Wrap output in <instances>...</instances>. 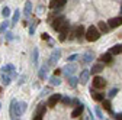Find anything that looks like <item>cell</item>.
Masks as SVG:
<instances>
[{
  "mask_svg": "<svg viewBox=\"0 0 122 120\" xmlns=\"http://www.w3.org/2000/svg\"><path fill=\"white\" fill-rule=\"evenodd\" d=\"M112 56L113 55L111 52H106V54H102L99 59H100V62H103V64H111L112 62Z\"/></svg>",
  "mask_w": 122,
  "mask_h": 120,
  "instance_id": "obj_19",
  "label": "cell"
},
{
  "mask_svg": "<svg viewBox=\"0 0 122 120\" xmlns=\"http://www.w3.org/2000/svg\"><path fill=\"white\" fill-rule=\"evenodd\" d=\"M61 98H63V96L61 94H52L50 98H48V101H47V104H48V107H55L57 106V103L58 101H61Z\"/></svg>",
  "mask_w": 122,
  "mask_h": 120,
  "instance_id": "obj_10",
  "label": "cell"
},
{
  "mask_svg": "<svg viewBox=\"0 0 122 120\" xmlns=\"http://www.w3.org/2000/svg\"><path fill=\"white\" fill-rule=\"evenodd\" d=\"M0 71H2V72H7V74H10L12 78L16 77V71H15V65H13V64H6L5 67H2V69H0Z\"/></svg>",
  "mask_w": 122,
  "mask_h": 120,
  "instance_id": "obj_14",
  "label": "cell"
},
{
  "mask_svg": "<svg viewBox=\"0 0 122 120\" xmlns=\"http://www.w3.org/2000/svg\"><path fill=\"white\" fill-rule=\"evenodd\" d=\"M118 93H119V88H116V87H115V88H112L111 91L108 93V97H109V98H113V97H115Z\"/></svg>",
  "mask_w": 122,
  "mask_h": 120,
  "instance_id": "obj_32",
  "label": "cell"
},
{
  "mask_svg": "<svg viewBox=\"0 0 122 120\" xmlns=\"http://www.w3.org/2000/svg\"><path fill=\"white\" fill-rule=\"evenodd\" d=\"M38 56H39V51H38V48H34V51H32V62H34L35 67L38 65Z\"/></svg>",
  "mask_w": 122,
  "mask_h": 120,
  "instance_id": "obj_27",
  "label": "cell"
},
{
  "mask_svg": "<svg viewBox=\"0 0 122 120\" xmlns=\"http://www.w3.org/2000/svg\"><path fill=\"white\" fill-rule=\"evenodd\" d=\"M0 78H2L3 85H9L12 83V75L7 74V72H2V71H0Z\"/></svg>",
  "mask_w": 122,
  "mask_h": 120,
  "instance_id": "obj_16",
  "label": "cell"
},
{
  "mask_svg": "<svg viewBox=\"0 0 122 120\" xmlns=\"http://www.w3.org/2000/svg\"><path fill=\"white\" fill-rule=\"evenodd\" d=\"M35 29H36V25H30V28H29V35H34L35 33Z\"/></svg>",
  "mask_w": 122,
  "mask_h": 120,
  "instance_id": "obj_37",
  "label": "cell"
},
{
  "mask_svg": "<svg viewBox=\"0 0 122 120\" xmlns=\"http://www.w3.org/2000/svg\"><path fill=\"white\" fill-rule=\"evenodd\" d=\"M90 96H92V98H93L95 101H103L105 100V96L102 93L95 91V90H92V88H90Z\"/></svg>",
  "mask_w": 122,
  "mask_h": 120,
  "instance_id": "obj_18",
  "label": "cell"
},
{
  "mask_svg": "<svg viewBox=\"0 0 122 120\" xmlns=\"http://www.w3.org/2000/svg\"><path fill=\"white\" fill-rule=\"evenodd\" d=\"M47 106L48 104H45V103H39L38 104V107H36V111H35V117L34 120H41L45 114V111H47Z\"/></svg>",
  "mask_w": 122,
  "mask_h": 120,
  "instance_id": "obj_4",
  "label": "cell"
},
{
  "mask_svg": "<svg viewBox=\"0 0 122 120\" xmlns=\"http://www.w3.org/2000/svg\"><path fill=\"white\" fill-rule=\"evenodd\" d=\"M48 62L47 64H44L39 69H38V77H39V80H45L47 78V74H48Z\"/></svg>",
  "mask_w": 122,
  "mask_h": 120,
  "instance_id": "obj_15",
  "label": "cell"
},
{
  "mask_svg": "<svg viewBox=\"0 0 122 120\" xmlns=\"http://www.w3.org/2000/svg\"><path fill=\"white\" fill-rule=\"evenodd\" d=\"M103 67H105V64H103V62L95 64V65H92L90 72H92V74H99V72H102V71H103Z\"/></svg>",
  "mask_w": 122,
  "mask_h": 120,
  "instance_id": "obj_21",
  "label": "cell"
},
{
  "mask_svg": "<svg viewBox=\"0 0 122 120\" xmlns=\"http://www.w3.org/2000/svg\"><path fill=\"white\" fill-rule=\"evenodd\" d=\"M113 119H116V120H122V113H115V114H113Z\"/></svg>",
  "mask_w": 122,
  "mask_h": 120,
  "instance_id": "obj_40",
  "label": "cell"
},
{
  "mask_svg": "<svg viewBox=\"0 0 122 120\" xmlns=\"http://www.w3.org/2000/svg\"><path fill=\"white\" fill-rule=\"evenodd\" d=\"M93 88H97V90H102V88H105V85H106V81H105V78H102V77H99V75H96L95 78H93Z\"/></svg>",
  "mask_w": 122,
  "mask_h": 120,
  "instance_id": "obj_8",
  "label": "cell"
},
{
  "mask_svg": "<svg viewBox=\"0 0 122 120\" xmlns=\"http://www.w3.org/2000/svg\"><path fill=\"white\" fill-rule=\"evenodd\" d=\"M83 36H86V31H84L83 25H79L77 28L73 29V32H71V35L68 36V39H70V41H71V39H77L79 42H81V41H83Z\"/></svg>",
  "mask_w": 122,
  "mask_h": 120,
  "instance_id": "obj_2",
  "label": "cell"
},
{
  "mask_svg": "<svg viewBox=\"0 0 122 120\" xmlns=\"http://www.w3.org/2000/svg\"><path fill=\"white\" fill-rule=\"evenodd\" d=\"M68 29H70V23L66 20V22H64V25L60 28V31H58V32H60V33H67V32H68Z\"/></svg>",
  "mask_w": 122,
  "mask_h": 120,
  "instance_id": "obj_29",
  "label": "cell"
},
{
  "mask_svg": "<svg viewBox=\"0 0 122 120\" xmlns=\"http://www.w3.org/2000/svg\"><path fill=\"white\" fill-rule=\"evenodd\" d=\"M10 25V22H7V20H5V22H2L0 23V33H3L6 29H7V26Z\"/></svg>",
  "mask_w": 122,
  "mask_h": 120,
  "instance_id": "obj_31",
  "label": "cell"
},
{
  "mask_svg": "<svg viewBox=\"0 0 122 120\" xmlns=\"http://www.w3.org/2000/svg\"><path fill=\"white\" fill-rule=\"evenodd\" d=\"M108 25H109L111 29L119 28V26L122 25V14H121V16H118V18H112V19H109V20H108Z\"/></svg>",
  "mask_w": 122,
  "mask_h": 120,
  "instance_id": "obj_11",
  "label": "cell"
},
{
  "mask_svg": "<svg viewBox=\"0 0 122 120\" xmlns=\"http://www.w3.org/2000/svg\"><path fill=\"white\" fill-rule=\"evenodd\" d=\"M77 71V65L76 64H73V62H70V64H67L64 68H63V72L66 74L67 77H70V75H73V74Z\"/></svg>",
  "mask_w": 122,
  "mask_h": 120,
  "instance_id": "obj_9",
  "label": "cell"
},
{
  "mask_svg": "<svg viewBox=\"0 0 122 120\" xmlns=\"http://www.w3.org/2000/svg\"><path fill=\"white\" fill-rule=\"evenodd\" d=\"M95 59V54L93 51H86L83 55H81V64L87 65V64H92V61Z\"/></svg>",
  "mask_w": 122,
  "mask_h": 120,
  "instance_id": "obj_7",
  "label": "cell"
},
{
  "mask_svg": "<svg viewBox=\"0 0 122 120\" xmlns=\"http://www.w3.org/2000/svg\"><path fill=\"white\" fill-rule=\"evenodd\" d=\"M95 113H96V116H97L99 119H103V113H102V110H100L99 107H96V109H95Z\"/></svg>",
  "mask_w": 122,
  "mask_h": 120,
  "instance_id": "obj_35",
  "label": "cell"
},
{
  "mask_svg": "<svg viewBox=\"0 0 122 120\" xmlns=\"http://www.w3.org/2000/svg\"><path fill=\"white\" fill-rule=\"evenodd\" d=\"M25 80H26V77H25V75H22V77L19 78V83H18V84H19V85H22V84L25 83Z\"/></svg>",
  "mask_w": 122,
  "mask_h": 120,
  "instance_id": "obj_43",
  "label": "cell"
},
{
  "mask_svg": "<svg viewBox=\"0 0 122 120\" xmlns=\"http://www.w3.org/2000/svg\"><path fill=\"white\" fill-rule=\"evenodd\" d=\"M66 2H67V0H51V2H50V9H52V10L63 9L66 6Z\"/></svg>",
  "mask_w": 122,
  "mask_h": 120,
  "instance_id": "obj_12",
  "label": "cell"
},
{
  "mask_svg": "<svg viewBox=\"0 0 122 120\" xmlns=\"http://www.w3.org/2000/svg\"><path fill=\"white\" fill-rule=\"evenodd\" d=\"M50 83H51V85H60L61 84V80L58 78V75H52L50 78Z\"/></svg>",
  "mask_w": 122,
  "mask_h": 120,
  "instance_id": "obj_30",
  "label": "cell"
},
{
  "mask_svg": "<svg viewBox=\"0 0 122 120\" xmlns=\"http://www.w3.org/2000/svg\"><path fill=\"white\" fill-rule=\"evenodd\" d=\"M102 106H103V109H105L106 111L112 113V109H111L112 104H111V101H109V100H103V101H102Z\"/></svg>",
  "mask_w": 122,
  "mask_h": 120,
  "instance_id": "obj_28",
  "label": "cell"
},
{
  "mask_svg": "<svg viewBox=\"0 0 122 120\" xmlns=\"http://www.w3.org/2000/svg\"><path fill=\"white\" fill-rule=\"evenodd\" d=\"M2 14H3V16L5 18H9L10 16V9L6 6V7H3V10H2Z\"/></svg>",
  "mask_w": 122,
  "mask_h": 120,
  "instance_id": "obj_33",
  "label": "cell"
},
{
  "mask_svg": "<svg viewBox=\"0 0 122 120\" xmlns=\"http://www.w3.org/2000/svg\"><path fill=\"white\" fill-rule=\"evenodd\" d=\"M67 80H68V85H70L71 88H76V87H77V83H79V78H77V77L70 75V77H67Z\"/></svg>",
  "mask_w": 122,
  "mask_h": 120,
  "instance_id": "obj_23",
  "label": "cell"
},
{
  "mask_svg": "<svg viewBox=\"0 0 122 120\" xmlns=\"http://www.w3.org/2000/svg\"><path fill=\"white\" fill-rule=\"evenodd\" d=\"M23 14H25V18H29L30 14H32V3H30V2H26V3H25Z\"/></svg>",
  "mask_w": 122,
  "mask_h": 120,
  "instance_id": "obj_22",
  "label": "cell"
},
{
  "mask_svg": "<svg viewBox=\"0 0 122 120\" xmlns=\"http://www.w3.org/2000/svg\"><path fill=\"white\" fill-rule=\"evenodd\" d=\"M50 91H51V90H50V88H45V90H42V94H41V97H44L45 94H48Z\"/></svg>",
  "mask_w": 122,
  "mask_h": 120,
  "instance_id": "obj_44",
  "label": "cell"
},
{
  "mask_svg": "<svg viewBox=\"0 0 122 120\" xmlns=\"http://www.w3.org/2000/svg\"><path fill=\"white\" fill-rule=\"evenodd\" d=\"M19 18H20V10L18 9V10H15V13H13V18H12V22H10V26H15L18 23V20H19Z\"/></svg>",
  "mask_w": 122,
  "mask_h": 120,
  "instance_id": "obj_26",
  "label": "cell"
},
{
  "mask_svg": "<svg viewBox=\"0 0 122 120\" xmlns=\"http://www.w3.org/2000/svg\"><path fill=\"white\" fill-rule=\"evenodd\" d=\"M61 72H63V69H60V68H55V69H54V75H60Z\"/></svg>",
  "mask_w": 122,
  "mask_h": 120,
  "instance_id": "obj_42",
  "label": "cell"
},
{
  "mask_svg": "<svg viewBox=\"0 0 122 120\" xmlns=\"http://www.w3.org/2000/svg\"><path fill=\"white\" fill-rule=\"evenodd\" d=\"M60 59H61V49H60V48H55V49L51 52L50 58H48V65H50V67H55Z\"/></svg>",
  "mask_w": 122,
  "mask_h": 120,
  "instance_id": "obj_3",
  "label": "cell"
},
{
  "mask_svg": "<svg viewBox=\"0 0 122 120\" xmlns=\"http://www.w3.org/2000/svg\"><path fill=\"white\" fill-rule=\"evenodd\" d=\"M97 28H99V31H100L102 33H108V32L111 31V28H109L108 22H103V20L97 23Z\"/></svg>",
  "mask_w": 122,
  "mask_h": 120,
  "instance_id": "obj_20",
  "label": "cell"
},
{
  "mask_svg": "<svg viewBox=\"0 0 122 120\" xmlns=\"http://www.w3.org/2000/svg\"><path fill=\"white\" fill-rule=\"evenodd\" d=\"M121 14H122V6H121Z\"/></svg>",
  "mask_w": 122,
  "mask_h": 120,
  "instance_id": "obj_46",
  "label": "cell"
},
{
  "mask_svg": "<svg viewBox=\"0 0 122 120\" xmlns=\"http://www.w3.org/2000/svg\"><path fill=\"white\" fill-rule=\"evenodd\" d=\"M77 58H79V55H77V54H73V55H70V56L67 58V61H68V62H74Z\"/></svg>",
  "mask_w": 122,
  "mask_h": 120,
  "instance_id": "obj_34",
  "label": "cell"
},
{
  "mask_svg": "<svg viewBox=\"0 0 122 120\" xmlns=\"http://www.w3.org/2000/svg\"><path fill=\"white\" fill-rule=\"evenodd\" d=\"M66 20H67V19H66L64 16H58V18H55V19L51 22V28L54 29V31H57V32H58V31H60V28L64 25V22H66Z\"/></svg>",
  "mask_w": 122,
  "mask_h": 120,
  "instance_id": "obj_6",
  "label": "cell"
},
{
  "mask_svg": "<svg viewBox=\"0 0 122 120\" xmlns=\"http://www.w3.org/2000/svg\"><path fill=\"white\" fill-rule=\"evenodd\" d=\"M26 106H28V104L25 101H18L16 103V107H15V116H16V119L20 117L26 111Z\"/></svg>",
  "mask_w": 122,
  "mask_h": 120,
  "instance_id": "obj_5",
  "label": "cell"
},
{
  "mask_svg": "<svg viewBox=\"0 0 122 120\" xmlns=\"http://www.w3.org/2000/svg\"><path fill=\"white\" fill-rule=\"evenodd\" d=\"M16 103H18V101L13 98V100L10 101V106H9V113H10V117H12V119H16V116H15V107H16Z\"/></svg>",
  "mask_w": 122,
  "mask_h": 120,
  "instance_id": "obj_25",
  "label": "cell"
},
{
  "mask_svg": "<svg viewBox=\"0 0 122 120\" xmlns=\"http://www.w3.org/2000/svg\"><path fill=\"white\" fill-rule=\"evenodd\" d=\"M100 38V31L97 26H89L86 31V41L89 42H96Z\"/></svg>",
  "mask_w": 122,
  "mask_h": 120,
  "instance_id": "obj_1",
  "label": "cell"
},
{
  "mask_svg": "<svg viewBox=\"0 0 122 120\" xmlns=\"http://www.w3.org/2000/svg\"><path fill=\"white\" fill-rule=\"evenodd\" d=\"M83 110H84V104L79 103V104H77V107H76V109L71 111V117H79V116H81Z\"/></svg>",
  "mask_w": 122,
  "mask_h": 120,
  "instance_id": "obj_17",
  "label": "cell"
},
{
  "mask_svg": "<svg viewBox=\"0 0 122 120\" xmlns=\"http://www.w3.org/2000/svg\"><path fill=\"white\" fill-rule=\"evenodd\" d=\"M41 38H42L44 41H50V35H48V33H45V32L41 35Z\"/></svg>",
  "mask_w": 122,
  "mask_h": 120,
  "instance_id": "obj_41",
  "label": "cell"
},
{
  "mask_svg": "<svg viewBox=\"0 0 122 120\" xmlns=\"http://www.w3.org/2000/svg\"><path fill=\"white\" fill-rule=\"evenodd\" d=\"M0 109H2V104H0Z\"/></svg>",
  "mask_w": 122,
  "mask_h": 120,
  "instance_id": "obj_47",
  "label": "cell"
},
{
  "mask_svg": "<svg viewBox=\"0 0 122 120\" xmlns=\"http://www.w3.org/2000/svg\"><path fill=\"white\" fill-rule=\"evenodd\" d=\"M61 42H64L66 39H67V33H60V38H58Z\"/></svg>",
  "mask_w": 122,
  "mask_h": 120,
  "instance_id": "obj_38",
  "label": "cell"
},
{
  "mask_svg": "<svg viewBox=\"0 0 122 120\" xmlns=\"http://www.w3.org/2000/svg\"><path fill=\"white\" fill-rule=\"evenodd\" d=\"M109 52H111L112 55H118V54H121V52H122V45H119V43L113 45V46L109 49Z\"/></svg>",
  "mask_w": 122,
  "mask_h": 120,
  "instance_id": "obj_24",
  "label": "cell"
},
{
  "mask_svg": "<svg viewBox=\"0 0 122 120\" xmlns=\"http://www.w3.org/2000/svg\"><path fill=\"white\" fill-rule=\"evenodd\" d=\"M2 91H3V88H2V87H0V94H2Z\"/></svg>",
  "mask_w": 122,
  "mask_h": 120,
  "instance_id": "obj_45",
  "label": "cell"
},
{
  "mask_svg": "<svg viewBox=\"0 0 122 120\" xmlns=\"http://www.w3.org/2000/svg\"><path fill=\"white\" fill-rule=\"evenodd\" d=\"M90 69H83L81 72H80V78H79V83L80 84H87V81H89V78H90Z\"/></svg>",
  "mask_w": 122,
  "mask_h": 120,
  "instance_id": "obj_13",
  "label": "cell"
},
{
  "mask_svg": "<svg viewBox=\"0 0 122 120\" xmlns=\"http://www.w3.org/2000/svg\"><path fill=\"white\" fill-rule=\"evenodd\" d=\"M13 39V33L12 32H7L6 33V41H12Z\"/></svg>",
  "mask_w": 122,
  "mask_h": 120,
  "instance_id": "obj_39",
  "label": "cell"
},
{
  "mask_svg": "<svg viewBox=\"0 0 122 120\" xmlns=\"http://www.w3.org/2000/svg\"><path fill=\"white\" fill-rule=\"evenodd\" d=\"M61 103H63V104H70L71 103V98L70 97H63V98H61Z\"/></svg>",
  "mask_w": 122,
  "mask_h": 120,
  "instance_id": "obj_36",
  "label": "cell"
}]
</instances>
